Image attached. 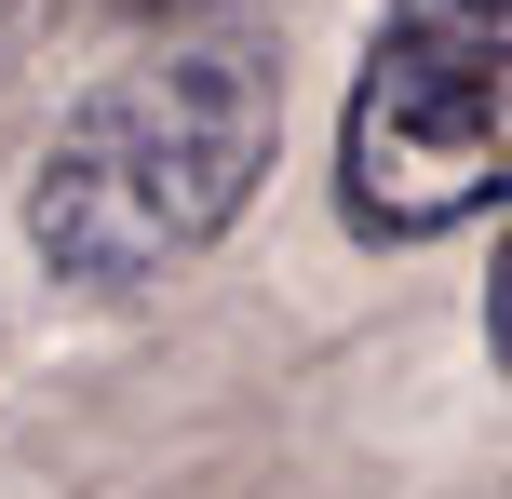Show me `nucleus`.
<instances>
[{
	"mask_svg": "<svg viewBox=\"0 0 512 499\" xmlns=\"http://www.w3.org/2000/svg\"><path fill=\"white\" fill-rule=\"evenodd\" d=\"M270 149H283V54L256 27L162 41L149 68L95 81L68 108V135L41 149L27 257L54 284H81V297H135L162 270H189L256 203Z\"/></svg>",
	"mask_w": 512,
	"mask_h": 499,
	"instance_id": "nucleus-1",
	"label": "nucleus"
},
{
	"mask_svg": "<svg viewBox=\"0 0 512 499\" xmlns=\"http://www.w3.org/2000/svg\"><path fill=\"white\" fill-rule=\"evenodd\" d=\"M512 162V0H391L337 108L351 243H445L499 203Z\"/></svg>",
	"mask_w": 512,
	"mask_h": 499,
	"instance_id": "nucleus-2",
	"label": "nucleus"
},
{
	"mask_svg": "<svg viewBox=\"0 0 512 499\" xmlns=\"http://www.w3.org/2000/svg\"><path fill=\"white\" fill-rule=\"evenodd\" d=\"M122 14H189V0H122Z\"/></svg>",
	"mask_w": 512,
	"mask_h": 499,
	"instance_id": "nucleus-3",
	"label": "nucleus"
}]
</instances>
